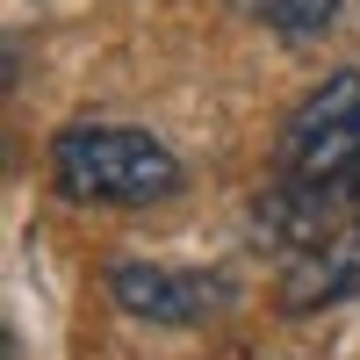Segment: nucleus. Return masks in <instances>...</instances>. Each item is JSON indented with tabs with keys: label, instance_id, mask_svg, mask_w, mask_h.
<instances>
[{
	"label": "nucleus",
	"instance_id": "1",
	"mask_svg": "<svg viewBox=\"0 0 360 360\" xmlns=\"http://www.w3.org/2000/svg\"><path fill=\"white\" fill-rule=\"evenodd\" d=\"M44 166H51V188L79 209H152L188 188L180 152L130 123H65L51 137Z\"/></svg>",
	"mask_w": 360,
	"mask_h": 360
},
{
	"label": "nucleus",
	"instance_id": "2",
	"mask_svg": "<svg viewBox=\"0 0 360 360\" xmlns=\"http://www.w3.org/2000/svg\"><path fill=\"white\" fill-rule=\"evenodd\" d=\"M274 180L288 188H339L360 180V72H324L303 101L288 108L274 137Z\"/></svg>",
	"mask_w": 360,
	"mask_h": 360
},
{
	"label": "nucleus",
	"instance_id": "3",
	"mask_svg": "<svg viewBox=\"0 0 360 360\" xmlns=\"http://www.w3.org/2000/svg\"><path fill=\"white\" fill-rule=\"evenodd\" d=\"M101 281H108V303L123 317L159 324V332H180V324H202L224 310L217 274H188V266H159V259H115Z\"/></svg>",
	"mask_w": 360,
	"mask_h": 360
},
{
	"label": "nucleus",
	"instance_id": "4",
	"mask_svg": "<svg viewBox=\"0 0 360 360\" xmlns=\"http://www.w3.org/2000/svg\"><path fill=\"white\" fill-rule=\"evenodd\" d=\"M346 295H360V209H353L332 238H317L310 252H295L281 266V310L288 317L332 310V303H346Z\"/></svg>",
	"mask_w": 360,
	"mask_h": 360
},
{
	"label": "nucleus",
	"instance_id": "5",
	"mask_svg": "<svg viewBox=\"0 0 360 360\" xmlns=\"http://www.w3.org/2000/svg\"><path fill=\"white\" fill-rule=\"evenodd\" d=\"M231 8L245 22H259V29H274V37H288V44H310L339 22L346 0H231Z\"/></svg>",
	"mask_w": 360,
	"mask_h": 360
}]
</instances>
